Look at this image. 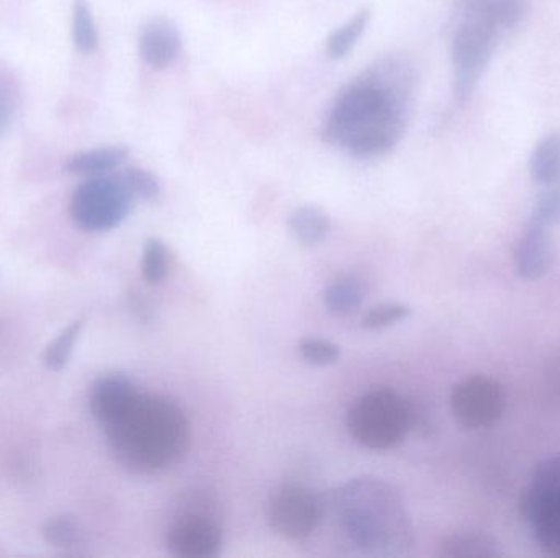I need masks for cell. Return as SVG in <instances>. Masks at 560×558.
<instances>
[{
    "mask_svg": "<svg viewBox=\"0 0 560 558\" xmlns=\"http://www.w3.org/2000/svg\"><path fill=\"white\" fill-rule=\"evenodd\" d=\"M183 48L179 28L173 20L156 16L148 20L138 36V52L148 66L164 69L177 58Z\"/></svg>",
    "mask_w": 560,
    "mask_h": 558,
    "instance_id": "8fae6325",
    "label": "cell"
},
{
    "mask_svg": "<svg viewBox=\"0 0 560 558\" xmlns=\"http://www.w3.org/2000/svg\"><path fill=\"white\" fill-rule=\"evenodd\" d=\"M137 393V385L127 376L108 373L92 383L89 390V409L92 416L104 426L105 423L115 418Z\"/></svg>",
    "mask_w": 560,
    "mask_h": 558,
    "instance_id": "4fadbf2b",
    "label": "cell"
},
{
    "mask_svg": "<svg viewBox=\"0 0 560 558\" xmlns=\"http://www.w3.org/2000/svg\"><path fill=\"white\" fill-rule=\"evenodd\" d=\"M135 195L117 176L88 177L74 190L69 213L78 228L88 233H104L117 228L133 209Z\"/></svg>",
    "mask_w": 560,
    "mask_h": 558,
    "instance_id": "52a82bcc",
    "label": "cell"
},
{
    "mask_svg": "<svg viewBox=\"0 0 560 558\" xmlns=\"http://www.w3.org/2000/svg\"><path fill=\"white\" fill-rule=\"evenodd\" d=\"M128 150L125 146L95 147L82 151L66 161L65 169L74 176H104L120 167L127 161Z\"/></svg>",
    "mask_w": 560,
    "mask_h": 558,
    "instance_id": "5bb4252c",
    "label": "cell"
},
{
    "mask_svg": "<svg viewBox=\"0 0 560 558\" xmlns=\"http://www.w3.org/2000/svg\"><path fill=\"white\" fill-rule=\"evenodd\" d=\"M120 176L124 177L125 183L133 193L135 199L153 202L161 195L160 180L150 170L141 169V167H127L124 173H120Z\"/></svg>",
    "mask_w": 560,
    "mask_h": 558,
    "instance_id": "cb8c5ba5",
    "label": "cell"
},
{
    "mask_svg": "<svg viewBox=\"0 0 560 558\" xmlns=\"http://www.w3.org/2000/svg\"><path fill=\"white\" fill-rule=\"evenodd\" d=\"M541 225L551 226L560 223V187H548L539 195L533 212V218Z\"/></svg>",
    "mask_w": 560,
    "mask_h": 558,
    "instance_id": "83f0119b",
    "label": "cell"
},
{
    "mask_svg": "<svg viewBox=\"0 0 560 558\" xmlns=\"http://www.w3.org/2000/svg\"><path fill=\"white\" fill-rule=\"evenodd\" d=\"M364 282L355 275H342L325 292V305L332 314L345 317L354 313L365 298Z\"/></svg>",
    "mask_w": 560,
    "mask_h": 558,
    "instance_id": "e0dca14e",
    "label": "cell"
},
{
    "mask_svg": "<svg viewBox=\"0 0 560 558\" xmlns=\"http://www.w3.org/2000/svg\"><path fill=\"white\" fill-rule=\"evenodd\" d=\"M325 514V501L299 484H283L271 495L268 521L276 534L302 541L315 533Z\"/></svg>",
    "mask_w": 560,
    "mask_h": 558,
    "instance_id": "9c48e42d",
    "label": "cell"
},
{
    "mask_svg": "<svg viewBox=\"0 0 560 558\" xmlns=\"http://www.w3.org/2000/svg\"><path fill=\"white\" fill-rule=\"evenodd\" d=\"M82 328H84V320L82 318L81 320L72 321L66 330L59 333V336L52 343L48 344L45 354H43V360H45V366L49 370L59 372V370L68 366L75 343H78L79 336H81Z\"/></svg>",
    "mask_w": 560,
    "mask_h": 558,
    "instance_id": "ffe728a7",
    "label": "cell"
},
{
    "mask_svg": "<svg viewBox=\"0 0 560 558\" xmlns=\"http://www.w3.org/2000/svg\"><path fill=\"white\" fill-rule=\"evenodd\" d=\"M413 95V69L398 58L381 59L339 92L323 138L361 159L384 156L407 133Z\"/></svg>",
    "mask_w": 560,
    "mask_h": 558,
    "instance_id": "6da1fadb",
    "label": "cell"
},
{
    "mask_svg": "<svg viewBox=\"0 0 560 558\" xmlns=\"http://www.w3.org/2000/svg\"><path fill=\"white\" fill-rule=\"evenodd\" d=\"M410 314V308L405 305H378L362 318V328L371 331L385 330L400 323Z\"/></svg>",
    "mask_w": 560,
    "mask_h": 558,
    "instance_id": "d4e9b609",
    "label": "cell"
},
{
    "mask_svg": "<svg viewBox=\"0 0 560 558\" xmlns=\"http://www.w3.org/2000/svg\"><path fill=\"white\" fill-rule=\"evenodd\" d=\"M167 549L180 558H213L223 547V527L213 498L202 491L186 494L167 530Z\"/></svg>",
    "mask_w": 560,
    "mask_h": 558,
    "instance_id": "8992f818",
    "label": "cell"
},
{
    "mask_svg": "<svg viewBox=\"0 0 560 558\" xmlns=\"http://www.w3.org/2000/svg\"><path fill=\"white\" fill-rule=\"evenodd\" d=\"M290 231L306 248L322 245L331 231V219L315 205H302L289 216Z\"/></svg>",
    "mask_w": 560,
    "mask_h": 558,
    "instance_id": "9a60e30c",
    "label": "cell"
},
{
    "mask_svg": "<svg viewBox=\"0 0 560 558\" xmlns=\"http://www.w3.org/2000/svg\"><path fill=\"white\" fill-rule=\"evenodd\" d=\"M552 261H555V242L549 235L548 226L532 219L516 246V272L520 277L535 281L548 274Z\"/></svg>",
    "mask_w": 560,
    "mask_h": 558,
    "instance_id": "7c38bea8",
    "label": "cell"
},
{
    "mask_svg": "<svg viewBox=\"0 0 560 558\" xmlns=\"http://www.w3.org/2000/svg\"><path fill=\"white\" fill-rule=\"evenodd\" d=\"M413 413L407 400L392 389H375L359 396L346 416L349 435L372 451H388L407 438Z\"/></svg>",
    "mask_w": 560,
    "mask_h": 558,
    "instance_id": "5b68a950",
    "label": "cell"
},
{
    "mask_svg": "<svg viewBox=\"0 0 560 558\" xmlns=\"http://www.w3.org/2000/svg\"><path fill=\"white\" fill-rule=\"evenodd\" d=\"M105 436L128 471L158 474L179 464L190 444L186 412L171 399L138 392L110 422Z\"/></svg>",
    "mask_w": 560,
    "mask_h": 558,
    "instance_id": "3957f363",
    "label": "cell"
},
{
    "mask_svg": "<svg viewBox=\"0 0 560 558\" xmlns=\"http://www.w3.org/2000/svg\"><path fill=\"white\" fill-rule=\"evenodd\" d=\"M548 387L556 400L560 403V354L551 360L548 369Z\"/></svg>",
    "mask_w": 560,
    "mask_h": 558,
    "instance_id": "f1b7e54d",
    "label": "cell"
},
{
    "mask_svg": "<svg viewBox=\"0 0 560 558\" xmlns=\"http://www.w3.org/2000/svg\"><path fill=\"white\" fill-rule=\"evenodd\" d=\"M492 0H459L451 29V62L454 72V92L460 102L476 91L497 41L505 35Z\"/></svg>",
    "mask_w": 560,
    "mask_h": 558,
    "instance_id": "277c9868",
    "label": "cell"
},
{
    "mask_svg": "<svg viewBox=\"0 0 560 558\" xmlns=\"http://www.w3.org/2000/svg\"><path fill=\"white\" fill-rule=\"evenodd\" d=\"M451 412L463 428L480 429L502 418L506 399L502 385L486 376H472L453 387Z\"/></svg>",
    "mask_w": 560,
    "mask_h": 558,
    "instance_id": "30bf717a",
    "label": "cell"
},
{
    "mask_svg": "<svg viewBox=\"0 0 560 558\" xmlns=\"http://www.w3.org/2000/svg\"><path fill=\"white\" fill-rule=\"evenodd\" d=\"M72 39L81 52H94L98 46V29L88 0H75L72 12Z\"/></svg>",
    "mask_w": 560,
    "mask_h": 558,
    "instance_id": "44dd1931",
    "label": "cell"
},
{
    "mask_svg": "<svg viewBox=\"0 0 560 558\" xmlns=\"http://www.w3.org/2000/svg\"><path fill=\"white\" fill-rule=\"evenodd\" d=\"M529 173L539 186L560 183V134L551 133L536 144L529 161Z\"/></svg>",
    "mask_w": 560,
    "mask_h": 558,
    "instance_id": "2e32d148",
    "label": "cell"
},
{
    "mask_svg": "<svg viewBox=\"0 0 560 558\" xmlns=\"http://www.w3.org/2000/svg\"><path fill=\"white\" fill-rule=\"evenodd\" d=\"M440 556L447 558H490L500 556L495 541L480 534H454L441 543Z\"/></svg>",
    "mask_w": 560,
    "mask_h": 558,
    "instance_id": "d6986e66",
    "label": "cell"
},
{
    "mask_svg": "<svg viewBox=\"0 0 560 558\" xmlns=\"http://www.w3.org/2000/svg\"><path fill=\"white\" fill-rule=\"evenodd\" d=\"M522 514L536 543L560 557V455L536 468L523 494Z\"/></svg>",
    "mask_w": 560,
    "mask_h": 558,
    "instance_id": "ba28073f",
    "label": "cell"
},
{
    "mask_svg": "<svg viewBox=\"0 0 560 558\" xmlns=\"http://www.w3.org/2000/svg\"><path fill=\"white\" fill-rule=\"evenodd\" d=\"M342 546L359 556L398 558L413 547V524L404 498L385 480L359 477L325 503Z\"/></svg>",
    "mask_w": 560,
    "mask_h": 558,
    "instance_id": "7a4b0ae2",
    "label": "cell"
},
{
    "mask_svg": "<svg viewBox=\"0 0 560 558\" xmlns=\"http://www.w3.org/2000/svg\"><path fill=\"white\" fill-rule=\"evenodd\" d=\"M170 265V251L166 245L158 238L148 239L143 249V259H141V274L144 282L158 285L166 281Z\"/></svg>",
    "mask_w": 560,
    "mask_h": 558,
    "instance_id": "7402d4cb",
    "label": "cell"
},
{
    "mask_svg": "<svg viewBox=\"0 0 560 558\" xmlns=\"http://www.w3.org/2000/svg\"><path fill=\"white\" fill-rule=\"evenodd\" d=\"M16 105H19V91L12 79L0 72V138L12 127Z\"/></svg>",
    "mask_w": 560,
    "mask_h": 558,
    "instance_id": "4316f807",
    "label": "cell"
},
{
    "mask_svg": "<svg viewBox=\"0 0 560 558\" xmlns=\"http://www.w3.org/2000/svg\"><path fill=\"white\" fill-rule=\"evenodd\" d=\"M299 351L306 363L319 367L331 366V364L338 363L339 356H341L338 344L326 340H302Z\"/></svg>",
    "mask_w": 560,
    "mask_h": 558,
    "instance_id": "484cf974",
    "label": "cell"
},
{
    "mask_svg": "<svg viewBox=\"0 0 560 558\" xmlns=\"http://www.w3.org/2000/svg\"><path fill=\"white\" fill-rule=\"evenodd\" d=\"M369 22H371V10H359L348 23L329 33L328 38H326V55L331 59L346 58L358 45L361 36L364 35Z\"/></svg>",
    "mask_w": 560,
    "mask_h": 558,
    "instance_id": "ac0fdd59",
    "label": "cell"
},
{
    "mask_svg": "<svg viewBox=\"0 0 560 558\" xmlns=\"http://www.w3.org/2000/svg\"><path fill=\"white\" fill-rule=\"evenodd\" d=\"M43 536L49 546L68 549L79 543V524L71 514L49 518L43 527Z\"/></svg>",
    "mask_w": 560,
    "mask_h": 558,
    "instance_id": "603a6c76",
    "label": "cell"
}]
</instances>
